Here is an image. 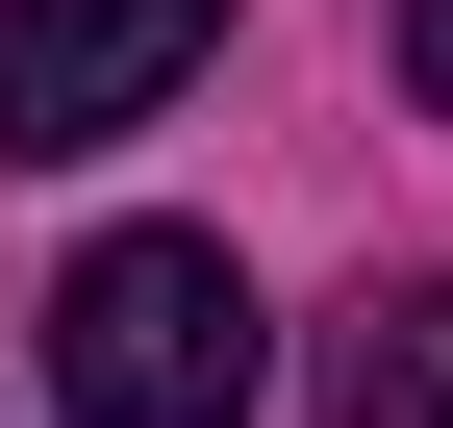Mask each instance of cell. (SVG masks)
Returning <instances> with one entry per match:
<instances>
[{
    "mask_svg": "<svg viewBox=\"0 0 453 428\" xmlns=\"http://www.w3.org/2000/svg\"><path fill=\"white\" fill-rule=\"evenodd\" d=\"M252 378H277V328L226 278V227H101L50 278V403L76 428H252Z\"/></svg>",
    "mask_w": 453,
    "mask_h": 428,
    "instance_id": "cell-1",
    "label": "cell"
},
{
    "mask_svg": "<svg viewBox=\"0 0 453 428\" xmlns=\"http://www.w3.org/2000/svg\"><path fill=\"white\" fill-rule=\"evenodd\" d=\"M226 50V0H0V151H127Z\"/></svg>",
    "mask_w": 453,
    "mask_h": 428,
    "instance_id": "cell-2",
    "label": "cell"
},
{
    "mask_svg": "<svg viewBox=\"0 0 453 428\" xmlns=\"http://www.w3.org/2000/svg\"><path fill=\"white\" fill-rule=\"evenodd\" d=\"M378 428H453V302H403V353H378Z\"/></svg>",
    "mask_w": 453,
    "mask_h": 428,
    "instance_id": "cell-3",
    "label": "cell"
},
{
    "mask_svg": "<svg viewBox=\"0 0 453 428\" xmlns=\"http://www.w3.org/2000/svg\"><path fill=\"white\" fill-rule=\"evenodd\" d=\"M403 76H428V101H453V0H403Z\"/></svg>",
    "mask_w": 453,
    "mask_h": 428,
    "instance_id": "cell-4",
    "label": "cell"
}]
</instances>
